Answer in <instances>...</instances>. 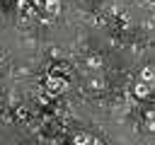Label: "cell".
Instances as JSON below:
<instances>
[{
	"instance_id": "cell-1",
	"label": "cell",
	"mask_w": 155,
	"mask_h": 145,
	"mask_svg": "<svg viewBox=\"0 0 155 145\" xmlns=\"http://www.w3.org/2000/svg\"><path fill=\"white\" fill-rule=\"evenodd\" d=\"M65 87H68V80L63 75H48L46 77V92L48 94H61Z\"/></svg>"
},
{
	"instance_id": "cell-2",
	"label": "cell",
	"mask_w": 155,
	"mask_h": 145,
	"mask_svg": "<svg viewBox=\"0 0 155 145\" xmlns=\"http://www.w3.org/2000/svg\"><path fill=\"white\" fill-rule=\"evenodd\" d=\"M133 94H136L138 99H145V97L150 94V85H148V82H136V85H133Z\"/></svg>"
},
{
	"instance_id": "cell-3",
	"label": "cell",
	"mask_w": 155,
	"mask_h": 145,
	"mask_svg": "<svg viewBox=\"0 0 155 145\" xmlns=\"http://www.w3.org/2000/svg\"><path fill=\"white\" fill-rule=\"evenodd\" d=\"M73 143H75V145H90V143H92V135H90L87 130H78V133L73 135Z\"/></svg>"
},
{
	"instance_id": "cell-4",
	"label": "cell",
	"mask_w": 155,
	"mask_h": 145,
	"mask_svg": "<svg viewBox=\"0 0 155 145\" xmlns=\"http://www.w3.org/2000/svg\"><path fill=\"white\" fill-rule=\"evenodd\" d=\"M48 14H58L61 12V0H44V5H41Z\"/></svg>"
},
{
	"instance_id": "cell-5",
	"label": "cell",
	"mask_w": 155,
	"mask_h": 145,
	"mask_svg": "<svg viewBox=\"0 0 155 145\" xmlns=\"http://www.w3.org/2000/svg\"><path fill=\"white\" fill-rule=\"evenodd\" d=\"M140 77H143V82H148V85H150V82H153V77H155L153 68H150V65H145V68L140 70Z\"/></svg>"
},
{
	"instance_id": "cell-6",
	"label": "cell",
	"mask_w": 155,
	"mask_h": 145,
	"mask_svg": "<svg viewBox=\"0 0 155 145\" xmlns=\"http://www.w3.org/2000/svg\"><path fill=\"white\" fill-rule=\"evenodd\" d=\"M87 65H90V68H99V65H102V58H99V56H90V58H87Z\"/></svg>"
},
{
	"instance_id": "cell-7",
	"label": "cell",
	"mask_w": 155,
	"mask_h": 145,
	"mask_svg": "<svg viewBox=\"0 0 155 145\" xmlns=\"http://www.w3.org/2000/svg\"><path fill=\"white\" fill-rule=\"evenodd\" d=\"M17 7H19L22 12H34V10L29 7V0H17Z\"/></svg>"
}]
</instances>
